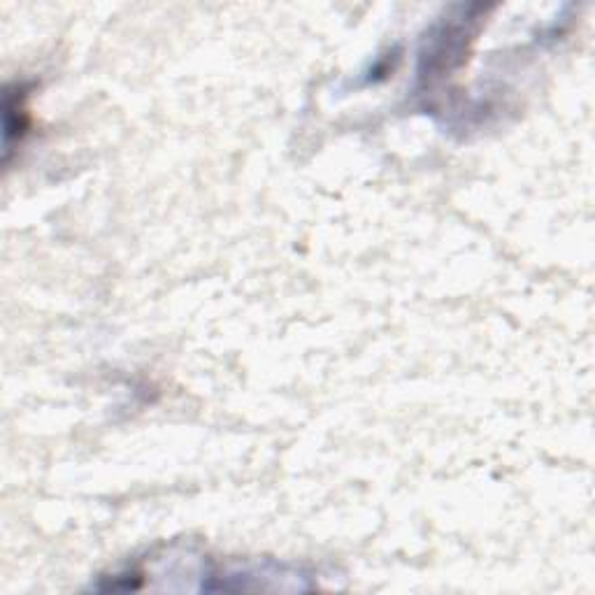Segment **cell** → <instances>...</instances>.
I'll list each match as a JSON object with an SVG mask.
<instances>
[{"instance_id":"6da1fadb","label":"cell","mask_w":595,"mask_h":595,"mask_svg":"<svg viewBox=\"0 0 595 595\" xmlns=\"http://www.w3.org/2000/svg\"><path fill=\"white\" fill-rule=\"evenodd\" d=\"M28 93L24 86H17V89H7L5 96V156L12 152V142L24 140L28 133V119H31V112L26 107Z\"/></svg>"}]
</instances>
